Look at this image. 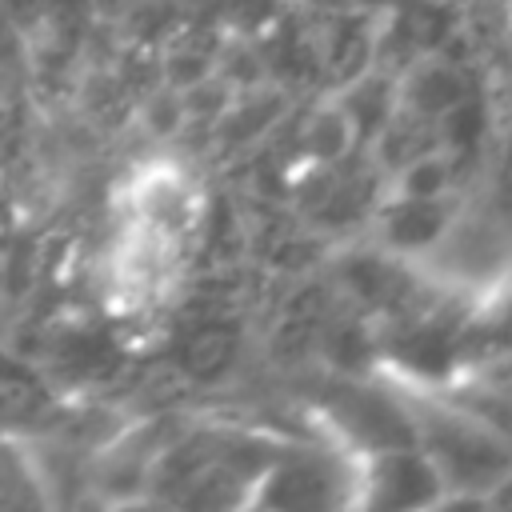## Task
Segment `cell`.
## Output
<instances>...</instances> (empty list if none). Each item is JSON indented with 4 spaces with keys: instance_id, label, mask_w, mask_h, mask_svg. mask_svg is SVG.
<instances>
[{
    "instance_id": "obj_3",
    "label": "cell",
    "mask_w": 512,
    "mask_h": 512,
    "mask_svg": "<svg viewBox=\"0 0 512 512\" xmlns=\"http://www.w3.org/2000/svg\"><path fill=\"white\" fill-rule=\"evenodd\" d=\"M452 220L456 212L444 196H396L384 208L380 240L392 252H428L448 236Z\"/></svg>"
},
{
    "instance_id": "obj_6",
    "label": "cell",
    "mask_w": 512,
    "mask_h": 512,
    "mask_svg": "<svg viewBox=\"0 0 512 512\" xmlns=\"http://www.w3.org/2000/svg\"><path fill=\"white\" fill-rule=\"evenodd\" d=\"M356 124L352 116L344 112V104H328L316 112V120L304 128V148L316 156V160H344L352 148H356Z\"/></svg>"
},
{
    "instance_id": "obj_7",
    "label": "cell",
    "mask_w": 512,
    "mask_h": 512,
    "mask_svg": "<svg viewBox=\"0 0 512 512\" xmlns=\"http://www.w3.org/2000/svg\"><path fill=\"white\" fill-rule=\"evenodd\" d=\"M452 160L436 152H420L396 172V196H448Z\"/></svg>"
},
{
    "instance_id": "obj_8",
    "label": "cell",
    "mask_w": 512,
    "mask_h": 512,
    "mask_svg": "<svg viewBox=\"0 0 512 512\" xmlns=\"http://www.w3.org/2000/svg\"><path fill=\"white\" fill-rule=\"evenodd\" d=\"M232 352H236V336H232V332H220V328L200 332V336L188 344V368L200 372V376H216V372L232 360Z\"/></svg>"
},
{
    "instance_id": "obj_4",
    "label": "cell",
    "mask_w": 512,
    "mask_h": 512,
    "mask_svg": "<svg viewBox=\"0 0 512 512\" xmlns=\"http://www.w3.org/2000/svg\"><path fill=\"white\" fill-rule=\"evenodd\" d=\"M128 204H132V216H136L140 228H148L156 236H168L172 228L184 224V216L192 208L188 180L168 164H152L132 180Z\"/></svg>"
},
{
    "instance_id": "obj_5",
    "label": "cell",
    "mask_w": 512,
    "mask_h": 512,
    "mask_svg": "<svg viewBox=\"0 0 512 512\" xmlns=\"http://www.w3.org/2000/svg\"><path fill=\"white\" fill-rule=\"evenodd\" d=\"M504 452L480 432L468 428L460 420H448L436 428L432 436V464L440 468V476H456V480H476L480 472H488L500 484V468H504Z\"/></svg>"
},
{
    "instance_id": "obj_1",
    "label": "cell",
    "mask_w": 512,
    "mask_h": 512,
    "mask_svg": "<svg viewBox=\"0 0 512 512\" xmlns=\"http://www.w3.org/2000/svg\"><path fill=\"white\" fill-rule=\"evenodd\" d=\"M368 504L372 508H424L440 500L444 476L432 464V456L416 452H388L372 460L368 468Z\"/></svg>"
},
{
    "instance_id": "obj_2",
    "label": "cell",
    "mask_w": 512,
    "mask_h": 512,
    "mask_svg": "<svg viewBox=\"0 0 512 512\" xmlns=\"http://www.w3.org/2000/svg\"><path fill=\"white\" fill-rule=\"evenodd\" d=\"M396 96V112L412 116V120H440L448 116L460 100H468V80L456 64L440 60V56H424L416 60L392 88Z\"/></svg>"
}]
</instances>
